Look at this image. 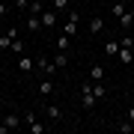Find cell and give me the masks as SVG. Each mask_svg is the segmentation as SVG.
<instances>
[{
	"instance_id": "6da1fadb",
	"label": "cell",
	"mask_w": 134,
	"mask_h": 134,
	"mask_svg": "<svg viewBox=\"0 0 134 134\" xmlns=\"http://www.w3.org/2000/svg\"><path fill=\"white\" fill-rule=\"evenodd\" d=\"M81 96H83V107H86V110H92V107L98 104L96 92H92V81H86V83L81 86Z\"/></svg>"
},
{
	"instance_id": "4316f807",
	"label": "cell",
	"mask_w": 134,
	"mask_h": 134,
	"mask_svg": "<svg viewBox=\"0 0 134 134\" xmlns=\"http://www.w3.org/2000/svg\"><path fill=\"white\" fill-rule=\"evenodd\" d=\"M122 3H128V0H122Z\"/></svg>"
},
{
	"instance_id": "603a6c76",
	"label": "cell",
	"mask_w": 134,
	"mask_h": 134,
	"mask_svg": "<svg viewBox=\"0 0 134 134\" xmlns=\"http://www.w3.org/2000/svg\"><path fill=\"white\" fill-rule=\"evenodd\" d=\"M119 45H125V48H134V39H131V36H122V39H119Z\"/></svg>"
},
{
	"instance_id": "5b68a950",
	"label": "cell",
	"mask_w": 134,
	"mask_h": 134,
	"mask_svg": "<svg viewBox=\"0 0 134 134\" xmlns=\"http://www.w3.org/2000/svg\"><path fill=\"white\" fill-rule=\"evenodd\" d=\"M54 90H57V86H54V81H51V75L39 81V96H42V98H48V96H54Z\"/></svg>"
},
{
	"instance_id": "52a82bcc",
	"label": "cell",
	"mask_w": 134,
	"mask_h": 134,
	"mask_svg": "<svg viewBox=\"0 0 134 134\" xmlns=\"http://www.w3.org/2000/svg\"><path fill=\"white\" fill-rule=\"evenodd\" d=\"M18 69H21L24 75H30V72L36 69V60H33V57H27V54H21V57H18Z\"/></svg>"
},
{
	"instance_id": "44dd1931",
	"label": "cell",
	"mask_w": 134,
	"mask_h": 134,
	"mask_svg": "<svg viewBox=\"0 0 134 134\" xmlns=\"http://www.w3.org/2000/svg\"><path fill=\"white\" fill-rule=\"evenodd\" d=\"M30 131H33V134H42V131H48V125H42V122H33V125H30Z\"/></svg>"
},
{
	"instance_id": "7a4b0ae2",
	"label": "cell",
	"mask_w": 134,
	"mask_h": 134,
	"mask_svg": "<svg viewBox=\"0 0 134 134\" xmlns=\"http://www.w3.org/2000/svg\"><path fill=\"white\" fill-rule=\"evenodd\" d=\"M18 125H21V116H15V113H6V116H3V122H0V134H3V131H15Z\"/></svg>"
},
{
	"instance_id": "7402d4cb",
	"label": "cell",
	"mask_w": 134,
	"mask_h": 134,
	"mask_svg": "<svg viewBox=\"0 0 134 134\" xmlns=\"http://www.w3.org/2000/svg\"><path fill=\"white\" fill-rule=\"evenodd\" d=\"M15 9H24V12H27V9H30V0H15Z\"/></svg>"
},
{
	"instance_id": "d4e9b609",
	"label": "cell",
	"mask_w": 134,
	"mask_h": 134,
	"mask_svg": "<svg viewBox=\"0 0 134 134\" xmlns=\"http://www.w3.org/2000/svg\"><path fill=\"white\" fill-rule=\"evenodd\" d=\"M128 119H131V122H134V107H128Z\"/></svg>"
},
{
	"instance_id": "ac0fdd59",
	"label": "cell",
	"mask_w": 134,
	"mask_h": 134,
	"mask_svg": "<svg viewBox=\"0 0 134 134\" xmlns=\"http://www.w3.org/2000/svg\"><path fill=\"white\" fill-rule=\"evenodd\" d=\"M125 9H128V3H122V0H119V3H113V6H110V12H113L116 18H119V15H122Z\"/></svg>"
},
{
	"instance_id": "8992f818",
	"label": "cell",
	"mask_w": 134,
	"mask_h": 134,
	"mask_svg": "<svg viewBox=\"0 0 134 134\" xmlns=\"http://www.w3.org/2000/svg\"><path fill=\"white\" fill-rule=\"evenodd\" d=\"M110 128H113V131H119V134H131V131H134V122L128 119V116H125V119H116L113 125H110Z\"/></svg>"
},
{
	"instance_id": "e0dca14e",
	"label": "cell",
	"mask_w": 134,
	"mask_h": 134,
	"mask_svg": "<svg viewBox=\"0 0 134 134\" xmlns=\"http://www.w3.org/2000/svg\"><path fill=\"white\" fill-rule=\"evenodd\" d=\"M69 3H72V0H51V9L63 12V9H69Z\"/></svg>"
},
{
	"instance_id": "2e32d148",
	"label": "cell",
	"mask_w": 134,
	"mask_h": 134,
	"mask_svg": "<svg viewBox=\"0 0 134 134\" xmlns=\"http://www.w3.org/2000/svg\"><path fill=\"white\" fill-rule=\"evenodd\" d=\"M54 66H57V69H66L69 66V51H60L57 57H54Z\"/></svg>"
},
{
	"instance_id": "277c9868",
	"label": "cell",
	"mask_w": 134,
	"mask_h": 134,
	"mask_svg": "<svg viewBox=\"0 0 134 134\" xmlns=\"http://www.w3.org/2000/svg\"><path fill=\"white\" fill-rule=\"evenodd\" d=\"M39 18H42V27L45 30H54V27H57V9H45Z\"/></svg>"
},
{
	"instance_id": "5bb4252c",
	"label": "cell",
	"mask_w": 134,
	"mask_h": 134,
	"mask_svg": "<svg viewBox=\"0 0 134 134\" xmlns=\"http://www.w3.org/2000/svg\"><path fill=\"white\" fill-rule=\"evenodd\" d=\"M90 81H104V66H98V63H96V66L90 69Z\"/></svg>"
},
{
	"instance_id": "ffe728a7",
	"label": "cell",
	"mask_w": 134,
	"mask_h": 134,
	"mask_svg": "<svg viewBox=\"0 0 134 134\" xmlns=\"http://www.w3.org/2000/svg\"><path fill=\"white\" fill-rule=\"evenodd\" d=\"M104 51H107V54H116V51H119V42H113V39H110V42L104 45Z\"/></svg>"
},
{
	"instance_id": "30bf717a",
	"label": "cell",
	"mask_w": 134,
	"mask_h": 134,
	"mask_svg": "<svg viewBox=\"0 0 134 134\" xmlns=\"http://www.w3.org/2000/svg\"><path fill=\"white\" fill-rule=\"evenodd\" d=\"M131 24H134V9H125V12L119 15V27H122V30H128Z\"/></svg>"
},
{
	"instance_id": "4fadbf2b",
	"label": "cell",
	"mask_w": 134,
	"mask_h": 134,
	"mask_svg": "<svg viewBox=\"0 0 134 134\" xmlns=\"http://www.w3.org/2000/svg\"><path fill=\"white\" fill-rule=\"evenodd\" d=\"M92 92H96V98H107V90H104V81H92Z\"/></svg>"
},
{
	"instance_id": "9c48e42d",
	"label": "cell",
	"mask_w": 134,
	"mask_h": 134,
	"mask_svg": "<svg viewBox=\"0 0 134 134\" xmlns=\"http://www.w3.org/2000/svg\"><path fill=\"white\" fill-rule=\"evenodd\" d=\"M101 30H104V18H101V15H96V18H90V33H92V36H98Z\"/></svg>"
},
{
	"instance_id": "484cf974",
	"label": "cell",
	"mask_w": 134,
	"mask_h": 134,
	"mask_svg": "<svg viewBox=\"0 0 134 134\" xmlns=\"http://www.w3.org/2000/svg\"><path fill=\"white\" fill-rule=\"evenodd\" d=\"M39 3H42V6H45V3H51V0H39Z\"/></svg>"
},
{
	"instance_id": "8fae6325",
	"label": "cell",
	"mask_w": 134,
	"mask_h": 134,
	"mask_svg": "<svg viewBox=\"0 0 134 134\" xmlns=\"http://www.w3.org/2000/svg\"><path fill=\"white\" fill-rule=\"evenodd\" d=\"M27 30H33V33L45 30V27H42V18H39V15H27Z\"/></svg>"
},
{
	"instance_id": "9a60e30c",
	"label": "cell",
	"mask_w": 134,
	"mask_h": 134,
	"mask_svg": "<svg viewBox=\"0 0 134 134\" xmlns=\"http://www.w3.org/2000/svg\"><path fill=\"white\" fill-rule=\"evenodd\" d=\"M57 48H60V51H69V48H72V36L60 33V36H57Z\"/></svg>"
},
{
	"instance_id": "d6986e66",
	"label": "cell",
	"mask_w": 134,
	"mask_h": 134,
	"mask_svg": "<svg viewBox=\"0 0 134 134\" xmlns=\"http://www.w3.org/2000/svg\"><path fill=\"white\" fill-rule=\"evenodd\" d=\"M12 54H24V42H21V39H15L12 42V48H9Z\"/></svg>"
},
{
	"instance_id": "7c38bea8",
	"label": "cell",
	"mask_w": 134,
	"mask_h": 134,
	"mask_svg": "<svg viewBox=\"0 0 134 134\" xmlns=\"http://www.w3.org/2000/svg\"><path fill=\"white\" fill-rule=\"evenodd\" d=\"M45 113H48V119H51V122H60V119H63V110H60V107H54V104H45Z\"/></svg>"
},
{
	"instance_id": "3957f363",
	"label": "cell",
	"mask_w": 134,
	"mask_h": 134,
	"mask_svg": "<svg viewBox=\"0 0 134 134\" xmlns=\"http://www.w3.org/2000/svg\"><path fill=\"white\" fill-rule=\"evenodd\" d=\"M15 39H18V30H15V27H9V30H6L3 36H0V51H9Z\"/></svg>"
},
{
	"instance_id": "cb8c5ba5",
	"label": "cell",
	"mask_w": 134,
	"mask_h": 134,
	"mask_svg": "<svg viewBox=\"0 0 134 134\" xmlns=\"http://www.w3.org/2000/svg\"><path fill=\"white\" fill-rule=\"evenodd\" d=\"M6 15H9V6H6L3 0H0V18H6Z\"/></svg>"
},
{
	"instance_id": "ba28073f",
	"label": "cell",
	"mask_w": 134,
	"mask_h": 134,
	"mask_svg": "<svg viewBox=\"0 0 134 134\" xmlns=\"http://www.w3.org/2000/svg\"><path fill=\"white\" fill-rule=\"evenodd\" d=\"M116 57H119V63H122V66H128V63H134V48H125V45H119Z\"/></svg>"
}]
</instances>
